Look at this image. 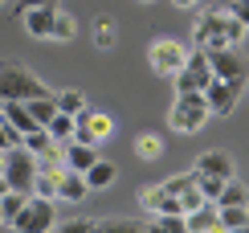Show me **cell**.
I'll return each mask as SVG.
<instances>
[{
  "mask_svg": "<svg viewBox=\"0 0 249 233\" xmlns=\"http://www.w3.org/2000/svg\"><path fill=\"white\" fill-rule=\"evenodd\" d=\"M147 233H188V225H184V217H155L147 221Z\"/></svg>",
  "mask_w": 249,
  "mask_h": 233,
  "instance_id": "4dcf8cb0",
  "label": "cell"
},
{
  "mask_svg": "<svg viewBox=\"0 0 249 233\" xmlns=\"http://www.w3.org/2000/svg\"><path fill=\"white\" fill-rule=\"evenodd\" d=\"M53 225H57L53 200H45V196H29L25 209L17 213V221H13L8 229H13V233H53Z\"/></svg>",
  "mask_w": 249,
  "mask_h": 233,
  "instance_id": "5b68a950",
  "label": "cell"
},
{
  "mask_svg": "<svg viewBox=\"0 0 249 233\" xmlns=\"http://www.w3.org/2000/svg\"><path fill=\"white\" fill-rule=\"evenodd\" d=\"M147 61H151V74H160V78H176V74L184 70V61H188V45H180L176 37H160V41H151Z\"/></svg>",
  "mask_w": 249,
  "mask_h": 233,
  "instance_id": "8992f818",
  "label": "cell"
},
{
  "mask_svg": "<svg viewBox=\"0 0 249 233\" xmlns=\"http://www.w3.org/2000/svg\"><path fill=\"white\" fill-rule=\"evenodd\" d=\"M249 29L241 20H233L225 8H213L192 25V49H241Z\"/></svg>",
  "mask_w": 249,
  "mask_h": 233,
  "instance_id": "6da1fadb",
  "label": "cell"
},
{
  "mask_svg": "<svg viewBox=\"0 0 249 233\" xmlns=\"http://www.w3.org/2000/svg\"><path fill=\"white\" fill-rule=\"evenodd\" d=\"M53 233H94V221L90 217H74L66 225H53Z\"/></svg>",
  "mask_w": 249,
  "mask_h": 233,
  "instance_id": "836d02e7",
  "label": "cell"
},
{
  "mask_svg": "<svg viewBox=\"0 0 249 233\" xmlns=\"http://www.w3.org/2000/svg\"><path fill=\"white\" fill-rule=\"evenodd\" d=\"M209 119H213V111H209V102H204V90L200 94H176V102L168 111V127L180 131V135H196Z\"/></svg>",
  "mask_w": 249,
  "mask_h": 233,
  "instance_id": "3957f363",
  "label": "cell"
},
{
  "mask_svg": "<svg viewBox=\"0 0 249 233\" xmlns=\"http://www.w3.org/2000/svg\"><path fill=\"white\" fill-rule=\"evenodd\" d=\"M94 233H147V221L143 217H98Z\"/></svg>",
  "mask_w": 249,
  "mask_h": 233,
  "instance_id": "d6986e66",
  "label": "cell"
},
{
  "mask_svg": "<svg viewBox=\"0 0 249 233\" xmlns=\"http://www.w3.org/2000/svg\"><path fill=\"white\" fill-rule=\"evenodd\" d=\"M25 107H29V115H33L37 127H49V119L57 115V98H53V94H45V98H33V102H25Z\"/></svg>",
  "mask_w": 249,
  "mask_h": 233,
  "instance_id": "cb8c5ba5",
  "label": "cell"
},
{
  "mask_svg": "<svg viewBox=\"0 0 249 233\" xmlns=\"http://www.w3.org/2000/svg\"><path fill=\"white\" fill-rule=\"evenodd\" d=\"M139 209H143V213H151V217H184L180 213V200H176L160 180L139 188Z\"/></svg>",
  "mask_w": 249,
  "mask_h": 233,
  "instance_id": "8fae6325",
  "label": "cell"
},
{
  "mask_svg": "<svg viewBox=\"0 0 249 233\" xmlns=\"http://www.w3.org/2000/svg\"><path fill=\"white\" fill-rule=\"evenodd\" d=\"M184 225H188V233H221V221H216V205H209V200H204L200 209L184 213Z\"/></svg>",
  "mask_w": 249,
  "mask_h": 233,
  "instance_id": "2e32d148",
  "label": "cell"
},
{
  "mask_svg": "<svg viewBox=\"0 0 249 233\" xmlns=\"http://www.w3.org/2000/svg\"><path fill=\"white\" fill-rule=\"evenodd\" d=\"M135 155H139V160H160L163 155V135H155V131L135 135Z\"/></svg>",
  "mask_w": 249,
  "mask_h": 233,
  "instance_id": "603a6c76",
  "label": "cell"
},
{
  "mask_svg": "<svg viewBox=\"0 0 249 233\" xmlns=\"http://www.w3.org/2000/svg\"><path fill=\"white\" fill-rule=\"evenodd\" d=\"M0 168H4V152H0Z\"/></svg>",
  "mask_w": 249,
  "mask_h": 233,
  "instance_id": "60d3db41",
  "label": "cell"
},
{
  "mask_svg": "<svg viewBox=\"0 0 249 233\" xmlns=\"http://www.w3.org/2000/svg\"><path fill=\"white\" fill-rule=\"evenodd\" d=\"M0 4H4V0H0Z\"/></svg>",
  "mask_w": 249,
  "mask_h": 233,
  "instance_id": "f6af8a7d",
  "label": "cell"
},
{
  "mask_svg": "<svg viewBox=\"0 0 249 233\" xmlns=\"http://www.w3.org/2000/svg\"><path fill=\"white\" fill-rule=\"evenodd\" d=\"M53 13H57V4L53 8H29L25 17V29H29V37H37V41H49L53 37Z\"/></svg>",
  "mask_w": 249,
  "mask_h": 233,
  "instance_id": "5bb4252c",
  "label": "cell"
},
{
  "mask_svg": "<svg viewBox=\"0 0 249 233\" xmlns=\"http://www.w3.org/2000/svg\"><path fill=\"white\" fill-rule=\"evenodd\" d=\"M20 139H25V135H20L17 127H8L4 119H0V152H13V147H20Z\"/></svg>",
  "mask_w": 249,
  "mask_h": 233,
  "instance_id": "d6a6232c",
  "label": "cell"
},
{
  "mask_svg": "<svg viewBox=\"0 0 249 233\" xmlns=\"http://www.w3.org/2000/svg\"><path fill=\"white\" fill-rule=\"evenodd\" d=\"M172 82H176V94H200V90L213 82L209 54H204V49H188V61H184V70L176 74Z\"/></svg>",
  "mask_w": 249,
  "mask_h": 233,
  "instance_id": "ba28073f",
  "label": "cell"
},
{
  "mask_svg": "<svg viewBox=\"0 0 249 233\" xmlns=\"http://www.w3.org/2000/svg\"><path fill=\"white\" fill-rule=\"evenodd\" d=\"M86 196H90V188H86V176H82V172H61V180H57V200L82 205Z\"/></svg>",
  "mask_w": 249,
  "mask_h": 233,
  "instance_id": "e0dca14e",
  "label": "cell"
},
{
  "mask_svg": "<svg viewBox=\"0 0 249 233\" xmlns=\"http://www.w3.org/2000/svg\"><path fill=\"white\" fill-rule=\"evenodd\" d=\"M192 172L200 176H216V180H237V164L229 152H221V147H213V152H200L192 164Z\"/></svg>",
  "mask_w": 249,
  "mask_h": 233,
  "instance_id": "7c38bea8",
  "label": "cell"
},
{
  "mask_svg": "<svg viewBox=\"0 0 249 233\" xmlns=\"http://www.w3.org/2000/svg\"><path fill=\"white\" fill-rule=\"evenodd\" d=\"M115 176H119V168L98 155V160L90 164V172H86V188H90V193H98V188H110V184H115Z\"/></svg>",
  "mask_w": 249,
  "mask_h": 233,
  "instance_id": "44dd1931",
  "label": "cell"
},
{
  "mask_svg": "<svg viewBox=\"0 0 249 233\" xmlns=\"http://www.w3.org/2000/svg\"><path fill=\"white\" fill-rule=\"evenodd\" d=\"M204 205V196H200V188H188V193L180 196V213H192V209H200Z\"/></svg>",
  "mask_w": 249,
  "mask_h": 233,
  "instance_id": "d590c367",
  "label": "cell"
},
{
  "mask_svg": "<svg viewBox=\"0 0 249 233\" xmlns=\"http://www.w3.org/2000/svg\"><path fill=\"white\" fill-rule=\"evenodd\" d=\"M216 205H221V209H233V205H237V209H249V188L241 184V180H225Z\"/></svg>",
  "mask_w": 249,
  "mask_h": 233,
  "instance_id": "7402d4cb",
  "label": "cell"
},
{
  "mask_svg": "<svg viewBox=\"0 0 249 233\" xmlns=\"http://www.w3.org/2000/svg\"><path fill=\"white\" fill-rule=\"evenodd\" d=\"M216 221H221V229H241V225H249V209H221L216 205Z\"/></svg>",
  "mask_w": 249,
  "mask_h": 233,
  "instance_id": "f1b7e54d",
  "label": "cell"
},
{
  "mask_svg": "<svg viewBox=\"0 0 249 233\" xmlns=\"http://www.w3.org/2000/svg\"><path fill=\"white\" fill-rule=\"evenodd\" d=\"M176 8H184V13H192V8H200V0H172Z\"/></svg>",
  "mask_w": 249,
  "mask_h": 233,
  "instance_id": "74e56055",
  "label": "cell"
},
{
  "mask_svg": "<svg viewBox=\"0 0 249 233\" xmlns=\"http://www.w3.org/2000/svg\"><path fill=\"white\" fill-rule=\"evenodd\" d=\"M0 176H4V184L13 188V193H25L33 196V180H37V155L25 152V147H13V152H4V168H0Z\"/></svg>",
  "mask_w": 249,
  "mask_h": 233,
  "instance_id": "277c9868",
  "label": "cell"
},
{
  "mask_svg": "<svg viewBox=\"0 0 249 233\" xmlns=\"http://www.w3.org/2000/svg\"><path fill=\"white\" fill-rule=\"evenodd\" d=\"M57 0H17V17H25L29 8H53Z\"/></svg>",
  "mask_w": 249,
  "mask_h": 233,
  "instance_id": "8d00e7d4",
  "label": "cell"
},
{
  "mask_svg": "<svg viewBox=\"0 0 249 233\" xmlns=\"http://www.w3.org/2000/svg\"><path fill=\"white\" fill-rule=\"evenodd\" d=\"M0 119H4L8 127H17L20 135L37 131V123H33V115H29V107H25V102H0Z\"/></svg>",
  "mask_w": 249,
  "mask_h": 233,
  "instance_id": "ac0fdd59",
  "label": "cell"
},
{
  "mask_svg": "<svg viewBox=\"0 0 249 233\" xmlns=\"http://www.w3.org/2000/svg\"><path fill=\"white\" fill-rule=\"evenodd\" d=\"M53 94L45 82L37 78L25 61H0V102H33V98H45Z\"/></svg>",
  "mask_w": 249,
  "mask_h": 233,
  "instance_id": "7a4b0ae2",
  "label": "cell"
},
{
  "mask_svg": "<svg viewBox=\"0 0 249 233\" xmlns=\"http://www.w3.org/2000/svg\"><path fill=\"white\" fill-rule=\"evenodd\" d=\"M163 188H168V193L180 200L184 193H188V188H196V172H180V176H168V180H160Z\"/></svg>",
  "mask_w": 249,
  "mask_h": 233,
  "instance_id": "f546056e",
  "label": "cell"
},
{
  "mask_svg": "<svg viewBox=\"0 0 249 233\" xmlns=\"http://www.w3.org/2000/svg\"><path fill=\"white\" fill-rule=\"evenodd\" d=\"M110 135H115V119H110L107 111H82L78 119H74V139L78 143H90V147H98V143H107Z\"/></svg>",
  "mask_w": 249,
  "mask_h": 233,
  "instance_id": "9c48e42d",
  "label": "cell"
},
{
  "mask_svg": "<svg viewBox=\"0 0 249 233\" xmlns=\"http://www.w3.org/2000/svg\"><path fill=\"white\" fill-rule=\"evenodd\" d=\"M221 233H249V225H241V229H221Z\"/></svg>",
  "mask_w": 249,
  "mask_h": 233,
  "instance_id": "ab89813d",
  "label": "cell"
},
{
  "mask_svg": "<svg viewBox=\"0 0 249 233\" xmlns=\"http://www.w3.org/2000/svg\"><path fill=\"white\" fill-rule=\"evenodd\" d=\"M94 160H98V147H90V143H78V139L61 143V168H66V172H82V176H86Z\"/></svg>",
  "mask_w": 249,
  "mask_h": 233,
  "instance_id": "4fadbf2b",
  "label": "cell"
},
{
  "mask_svg": "<svg viewBox=\"0 0 249 233\" xmlns=\"http://www.w3.org/2000/svg\"><path fill=\"white\" fill-rule=\"evenodd\" d=\"M245 90H249V82H245Z\"/></svg>",
  "mask_w": 249,
  "mask_h": 233,
  "instance_id": "7bdbcfd3",
  "label": "cell"
},
{
  "mask_svg": "<svg viewBox=\"0 0 249 233\" xmlns=\"http://www.w3.org/2000/svg\"><path fill=\"white\" fill-rule=\"evenodd\" d=\"M66 168L61 164H37V180H33V196H45V200H57V180Z\"/></svg>",
  "mask_w": 249,
  "mask_h": 233,
  "instance_id": "9a60e30c",
  "label": "cell"
},
{
  "mask_svg": "<svg viewBox=\"0 0 249 233\" xmlns=\"http://www.w3.org/2000/svg\"><path fill=\"white\" fill-rule=\"evenodd\" d=\"M245 94V86H237V82H209L204 86V102H209V111H213V119H229V115L237 111V98Z\"/></svg>",
  "mask_w": 249,
  "mask_h": 233,
  "instance_id": "30bf717a",
  "label": "cell"
},
{
  "mask_svg": "<svg viewBox=\"0 0 249 233\" xmlns=\"http://www.w3.org/2000/svg\"><path fill=\"white\" fill-rule=\"evenodd\" d=\"M4 193H13V188H8V184H4V176H0V196H4Z\"/></svg>",
  "mask_w": 249,
  "mask_h": 233,
  "instance_id": "f35d334b",
  "label": "cell"
},
{
  "mask_svg": "<svg viewBox=\"0 0 249 233\" xmlns=\"http://www.w3.org/2000/svg\"><path fill=\"white\" fill-rule=\"evenodd\" d=\"M204 54H209V70L216 82H237V86L249 82V61L241 49H204Z\"/></svg>",
  "mask_w": 249,
  "mask_h": 233,
  "instance_id": "52a82bcc",
  "label": "cell"
},
{
  "mask_svg": "<svg viewBox=\"0 0 249 233\" xmlns=\"http://www.w3.org/2000/svg\"><path fill=\"white\" fill-rule=\"evenodd\" d=\"M74 37H78V20H74V13L57 8V13H53V37H49V41H74Z\"/></svg>",
  "mask_w": 249,
  "mask_h": 233,
  "instance_id": "d4e9b609",
  "label": "cell"
},
{
  "mask_svg": "<svg viewBox=\"0 0 249 233\" xmlns=\"http://www.w3.org/2000/svg\"><path fill=\"white\" fill-rule=\"evenodd\" d=\"M53 98H57V111L61 115H74V119H78V115L86 111V94H82V90H61V94H53Z\"/></svg>",
  "mask_w": 249,
  "mask_h": 233,
  "instance_id": "4316f807",
  "label": "cell"
},
{
  "mask_svg": "<svg viewBox=\"0 0 249 233\" xmlns=\"http://www.w3.org/2000/svg\"><path fill=\"white\" fill-rule=\"evenodd\" d=\"M139 4H155V0H139Z\"/></svg>",
  "mask_w": 249,
  "mask_h": 233,
  "instance_id": "b9f144b4",
  "label": "cell"
},
{
  "mask_svg": "<svg viewBox=\"0 0 249 233\" xmlns=\"http://www.w3.org/2000/svg\"><path fill=\"white\" fill-rule=\"evenodd\" d=\"M196 188H200V196L209 200V205H216V196H221L225 180H216V176H200V172H196Z\"/></svg>",
  "mask_w": 249,
  "mask_h": 233,
  "instance_id": "1f68e13d",
  "label": "cell"
},
{
  "mask_svg": "<svg viewBox=\"0 0 249 233\" xmlns=\"http://www.w3.org/2000/svg\"><path fill=\"white\" fill-rule=\"evenodd\" d=\"M25 193H4V196H0V221H4V225H13V221H17V213H20V209H25Z\"/></svg>",
  "mask_w": 249,
  "mask_h": 233,
  "instance_id": "83f0119b",
  "label": "cell"
},
{
  "mask_svg": "<svg viewBox=\"0 0 249 233\" xmlns=\"http://www.w3.org/2000/svg\"><path fill=\"white\" fill-rule=\"evenodd\" d=\"M119 45V25H115V17L110 13H102V17H94V49H115Z\"/></svg>",
  "mask_w": 249,
  "mask_h": 233,
  "instance_id": "ffe728a7",
  "label": "cell"
},
{
  "mask_svg": "<svg viewBox=\"0 0 249 233\" xmlns=\"http://www.w3.org/2000/svg\"><path fill=\"white\" fill-rule=\"evenodd\" d=\"M0 225H4V221H0Z\"/></svg>",
  "mask_w": 249,
  "mask_h": 233,
  "instance_id": "ee69618b",
  "label": "cell"
},
{
  "mask_svg": "<svg viewBox=\"0 0 249 233\" xmlns=\"http://www.w3.org/2000/svg\"><path fill=\"white\" fill-rule=\"evenodd\" d=\"M225 13H229L233 20H241V25L249 29V0H229V4H225Z\"/></svg>",
  "mask_w": 249,
  "mask_h": 233,
  "instance_id": "e575fe53",
  "label": "cell"
},
{
  "mask_svg": "<svg viewBox=\"0 0 249 233\" xmlns=\"http://www.w3.org/2000/svg\"><path fill=\"white\" fill-rule=\"evenodd\" d=\"M49 135H53V143H70L74 139V115H53V119H49V127H45Z\"/></svg>",
  "mask_w": 249,
  "mask_h": 233,
  "instance_id": "484cf974",
  "label": "cell"
}]
</instances>
